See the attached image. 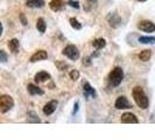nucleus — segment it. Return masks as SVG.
I'll return each mask as SVG.
<instances>
[{
    "instance_id": "f257e3e1",
    "label": "nucleus",
    "mask_w": 155,
    "mask_h": 140,
    "mask_svg": "<svg viewBox=\"0 0 155 140\" xmlns=\"http://www.w3.org/2000/svg\"><path fill=\"white\" fill-rule=\"evenodd\" d=\"M132 96H133V98H134V102L137 103V105L139 106L140 109H142V110L147 109L148 105H149V101H148L145 91L142 90V88L135 86L132 91Z\"/></svg>"
},
{
    "instance_id": "f03ea898",
    "label": "nucleus",
    "mask_w": 155,
    "mask_h": 140,
    "mask_svg": "<svg viewBox=\"0 0 155 140\" xmlns=\"http://www.w3.org/2000/svg\"><path fill=\"white\" fill-rule=\"evenodd\" d=\"M123 78H124V71H123L121 68L117 67V68H114V69L110 72L109 75L110 84L112 86H118L123 82Z\"/></svg>"
},
{
    "instance_id": "7ed1b4c3",
    "label": "nucleus",
    "mask_w": 155,
    "mask_h": 140,
    "mask_svg": "<svg viewBox=\"0 0 155 140\" xmlns=\"http://www.w3.org/2000/svg\"><path fill=\"white\" fill-rule=\"evenodd\" d=\"M13 106H14V101H13V98L11 96L2 95L0 97V111H1V113H6Z\"/></svg>"
},
{
    "instance_id": "20e7f679",
    "label": "nucleus",
    "mask_w": 155,
    "mask_h": 140,
    "mask_svg": "<svg viewBox=\"0 0 155 140\" xmlns=\"http://www.w3.org/2000/svg\"><path fill=\"white\" fill-rule=\"evenodd\" d=\"M62 54L64 56H67L68 58L70 60H72V61H76L79 58V50H78V48L76 46H74V45H69V46H67L64 49H63Z\"/></svg>"
},
{
    "instance_id": "39448f33",
    "label": "nucleus",
    "mask_w": 155,
    "mask_h": 140,
    "mask_svg": "<svg viewBox=\"0 0 155 140\" xmlns=\"http://www.w3.org/2000/svg\"><path fill=\"white\" fill-rule=\"evenodd\" d=\"M114 106H116V109H118V110H125V109H131V108H132L130 101H128L125 96H120V97L117 98Z\"/></svg>"
},
{
    "instance_id": "423d86ee",
    "label": "nucleus",
    "mask_w": 155,
    "mask_h": 140,
    "mask_svg": "<svg viewBox=\"0 0 155 140\" xmlns=\"http://www.w3.org/2000/svg\"><path fill=\"white\" fill-rule=\"evenodd\" d=\"M120 122L124 123V124H138L139 119L135 115H133L131 112H125L120 118Z\"/></svg>"
},
{
    "instance_id": "0eeeda50",
    "label": "nucleus",
    "mask_w": 155,
    "mask_h": 140,
    "mask_svg": "<svg viewBox=\"0 0 155 140\" xmlns=\"http://www.w3.org/2000/svg\"><path fill=\"white\" fill-rule=\"evenodd\" d=\"M138 28H139L140 31L147 32V33H153V32H155V25L152 21L143 20V21H140L138 23Z\"/></svg>"
},
{
    "instance_id": "6e6552de",
    "label": "nucleus",
    "mask_w": 155,
    "mask_h": 140,
    "mask_svg": "<svg viewBox=\"0 0 155 140\" xmlns=\"http://www.w3.org/2000/svg\"><path fill=\"white\" fill-rule=\"evenodd\" d=\"M57 105H58V102L57 101L48 102L46 105L43 106V113H45L46 116L53 115V113L55 112V110H56V108H57Z\"/></svg>"
},
{
    "instance_id": "1a4fd4ad",
    "label": "nucleus",
    "mask_w": 155,
    "mask_h": 140,
    "mask_svg": "<svg viewBox=\"0 0 155 140\" xmlns=\"http://www.w3.org/2000/svg\"><path fill=\"white\" fill-rule=\"evenodd\" d=\"M48 58V53H47L46 50H38V52H35L34 54L31 56V62H38V61H43V60H46Z\"/></svg>"
},
{
    "instance_id": "9d476101",
    "label": "nucleus",
    "mask_w": 155,
    "mask_h": 140,
    "mask_svg": "<svg viewBox=\"0 0 155 140\" xmlns=\"http://www.w3.org/2000/svg\"><path fill=\"white\" fill-rule=\"evenodd\" d=\"M35 82H38V83H42V82H46L48 79H50V75L47 72V71H40L38 72L36 75H35Z\"/></svg>"
},
{
    "instance_id": "9b49d317",
    "label": "nucleus",
    "mask_w": 155,
    "mask_h": 140,
    "mask_svg": "<svg viewBox=\"0 0 155 140\" xmlns=\"http://www.w3.org/2000/svg\"><path fill=\"white\" fill-rule=\"evenodd\" d=\"M63 5H64V2H63L62 0H51L49 2V7H50L51 11H54V12L61 11L63 8Z\"/></svg>"
},
{
    "instance_id": "f8f14e48",
    "label": "nucleus",
    "mask_w": 155,
    "mask_h": 140,
    "mask_svg": "<svg viewBox=\"0 0 155 140\" xmlns=\"http://www.w3.org/2000/svg\"><path fill=\"white\" fill-rule=\"evenodd\" d=\"M26 6L31 8H41L45 6V0H27Z\"/></svg>"
},
{
    "instance_id": "ddd939ff",
    "label": "nucleus",
    "mask_w": 155,
    "mask_h": 140,
    "mask_svg": "<svg viewBox=\"0 0 155 140\" xmlns=\"http://www.w3.org/2000/svg\"><path fill=\"white\" fill-rule=\"evenodd\" d=\"M107 20H109L110 25H111L112 27H117L119 23L121 22V19H120V18H119V15H118V14H116V13L110 14L109 18H107Z\"/></svg>"
},
{
    "instance_id": "4468645a",
    "label": "nucleus",
    "mask_w": 155,
    "mask_h": 140,
    "mask_svg": "<svg viewBox=\"0 0 155 140\" xmlns=\"http://www.w3.org/2000/svg\"><path fill=\"white\" fill-rule=\"evenodd\" d=\"M150 57H152V50H149V49H145V50H142L139 54V60L142 61V62L149 61Z\"/></svg>"
},
{
    "instance_id": "2eb2a0df",
    "label": "nucleus",
    "mask_w": 155,
    "mask_h": 140,
    "mask_svg": "<svg viewBox=\"0 0 155 140\" xmlns=\"http://www.w3.org/2000/svg\"><path fill=\"white\" fill-rule=\"evenodd\" d=\"M83 88H84V92H85L86 96L96 97V90H94L87 82H83Z\"/></svg>"
},
{
    "instance_id": "dca6fc26",
    "label": "nucleus",
    "mask_w": 155,
    "mask_h": 140,
    "mask_svg": "<svg viewBox=\"0 0 155 140\" xmlns=\"http://www.w3.org/2000/svg\"><path fill=\"white\" fill-rule=\"evenodd\" d=\"M27 89H28V92L31 95H43V90L40 89L39 86L35 85V84H28Z\"/></svg>"
},
{
    "instance_id": "f3484780",
    "label": "nucleus",
    "mask_w": 155,
    "mask_h": 140,
    "mask_svg": "<svg viewBox=\"0 0 155 140\" xmlns=\"http://www.w3.org/2000/svg\"><path fill=\"white\" fill-rule=\"evenodd\" d=\"M8 48H9V50H11L12 53H16L18 49H19V40L18 39L9 40V42H8Z\"/></svg>"
},
{
    "instance_id": "a211bd4d",
    "label": "nucleus",
    "mask_w": 155,
    "mask_h": 140,
    "mask_svg": "<svg viewBox=\"0 0 155 140\" xmlns=\"http://www.w3.org/2000/svg\"><path fill=\"white\" fill-rule=\"evenodd\" d=\"M46 21L42 19V18H40V19H38V21H36V28L39 29L40 33H45L46 32Z\"/></svg>"
},
{
    "instance_id": "6ab92c4d",
    "label": "nucleus",
    "mask_w": 155,
    "mask_h": 140,
    "mask_svg": "<svg viewBox=\"0 0 155 140\" xmlns=\"http://www.w3.org/2000/svg\"><path fill=\"white\" fill-rule=\"evenodd\" d=\"M92 46L94 48H97V49H101V48H104L106 46V41L104 39H97L92 42Z\"/></svg>"
},
{
    "instance_id": "aec40b11",
    "label": "nucleus",
    "mask_w": 155,
    "mask_h": 140,
    "mask_svg": "<svg viewBox=\"0 0 155 140\" xmlns=\"http://www.w3.org/2000/svg\"><path fill=\"white\" fill-rule=\"evenodd\" d=\"M139 42L145 43V45H148V43H155V38H152V36H140Z\"/></svg>"
},
{
    "instance_id": "412c9836",
    "label": "nucleus",
    "mask_w": 155,
    "mask_h": 140,
    "mask_svg": "<svg viewBox=\"0 0 155 140\" xmlns=\"http://www.w3.org/2000/svg\"><path fill=\"white\" fill-rule=\"evenodd\" d=\"M70 25H71V27L75 28V29H81V28H82V25L78 22V20L75 19V18H71V19H70Z\"/></svg>"
},
{
    "instance_id": "4be33fe9",
    "label": "nucleus",
    "mask_w": 155,
    "mask_h": 140,
    "mask_svg": "<svg viewBox=\"0 0 155 140\" xmlns=\"http://www.w3.org/2000/svg\"><path fill=\"white\" fill-rule=\"evenodd\" d=\"M70 78H71V79H72V81H77L78 78H79V71H78V70H71V71H70Z\"/></svg>"
},
{
    "instance_id": "5701e85b",
    "label": "nucleus",
    "mask_w": 155,
    "mask_h": 140,
    "mask_svg": "<svg viewBox=\"0 0 155 140\" xmlns=\"http://www.w3.org/2000/svg\"><path fill=\"white\" fill-rule=\"evenodd\" d=\"M0 61L4 63L7 61V55H6V53L4 50H0Z\"/></svg>"
},
{
    "instance_id": "b1692460",
    "label": "nucleus",
    "mask_w": 155,
    "mask_h": 140,
    "mask_svg": "<svg viewBox=\"0 0 155 140\" xmlns=\"http://www.w3.org/2000/svg\"><path fill=\"white\" fill-rule=\"evenodd\" d=\"M68 5H70L71 7L79 8V2H78V1H74V0H69V1H68Z\"/></svg>"
},
{
    "instance_id": "393cba45",
    "label": "nucleus",
    "mask_w": 155,
    "mask_h": 140,
    "mask_svg": "<svg viewBox=\"0 0 155 140\" xmlns=\"http://www.w3.org/2000/svg\"><path fill=\"white\" fill-rule=\"evenodd\" d=\"M78 106H79V104H78V103H76V104H75V106H74V111H72V113H74V115H75V113H77Z\"/></svg>"
},
{
    "instance_id": "a878e982",
    "label": "nucleus",
    "mask_w": 155,
    "mask_h": 140,
    "mask_svg": "<svg viewBox=\"0 0 155 140\" xmlns=\"http://www.w3.org/2000/svg\"><path fill=\"white\" fill-rule=\"evenodd\" d=\"M20 18H21V21H22V23L26 26V25H27V21H26V19H25V15H23V14H21V15H20Z\"/></svg>"
},
{
    "instance_id": "bb28decb",
    "label": "nucleus",
    "mask_w": 155,
    "mask_h": 140,
    "mask_svg": "<svg viewBox=\"0 0 155 140\" xmlns=\"http://www.w3.org/2000/svg\"><path fill=\"white\" fill-rule=\"evenodd\" d=\"M87 1H90V2H93V1H96V0H87Z\"/></svg>"
},
{
    "instance_id": "cd10ccee",
    "label": "nucleus",
    "mask_w": 155,
    "mask_h": 140,
    "mask_svg": "<svg viewBox=\"0 0 155 140\" xmlns=\"http://www.w3.org/2000/svg\"><path fill=\"white\" fill-rule=\"evenodd\" d=\"M138 1H146V0H138Z\"/></svg>"
}]
</instances>
